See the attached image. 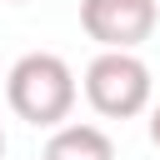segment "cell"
<instances>
[{
  "label": "cell",
  "instance_id": "1",
  "mask_svg": "<svg viewBox=\"0 0 160 160\" xmlns=\"http://www.w3.org/2000/svg\"><path fill=\"white\" fill-rule=\"evenodd\" d=\"M5 100H10V110L25 125L60 130L70 120V110H75V70L60 55H50V50H30V55H20L10 65Z\"/></svg>",
  "mask_w": 160,
  "mask_h": 160
},
{
  "label": "cell",
  "instance_id": "2",
  "mask_svg": "<svg viewBox=\"0 0 160 160\" xmlns=\"http://www.w3.org/2000/svg\"><path fill=\"white\" fill-rule=\"evenodd\" d=\"M85 100L105 120H135L150 105V65L135 50H100L85 65Z\"/></svg>",
  "mask_w": 160,
  "mask_h": 160
},
{
  "label": "cell",
  "instance_id": "3",
  "mask_svg": "<svg viewBox=\"0 0 160 160\" xmlns=\"http://www.w3.org/2000/svg\"><path fill=\"white\" fill-rule=\"evenodd\" d=\"M155 20V0H80V25L100 50H135L150 40Z\"/></svg>",
  "mask_w": 160,
  "mask_h": 160
},
{
  "label": "cell",
  "instance_id": "4",
  "mask_svg": "<svg viewBox=\"0 0 160 160\" xmlns=\"http://www.w3.org/2000/svg\"><path fill=\"white\" fill-rule=\"evenodd\" d=\"M40 160H115V140L100 125H60Z\"/></svg>",
  "mask_w": 160,
  "mask_h": 160
},
{
  "label": "cell",
  "instance_id": "5",
  "mask_svg": "<svg viewBox=\"0 0 160 160\" xmlns=\"http://www.w3.org/2000/svg\"><path fill=\"white\" fill-rule=\"evenodd\" d=\"M150 145H155V150H160V105H155V110H150Z\"/></svg>",
  "mask_w": 160,
  "mask_h": 160
},
{
  "label": "cell",
  "instance_id": "6",
  "mask_svg": "<svg viewBox=\"0 0 160 160\" xmlns=\"http://www.w3.org/2000/svg\"><path fill=\"white\" fill-rule=\"evenodd\" d=\"M0 160H5V130H0Z\"/></svg>",
  "mask_w": 160,
  "mask_h": 160
}]
</instances>
